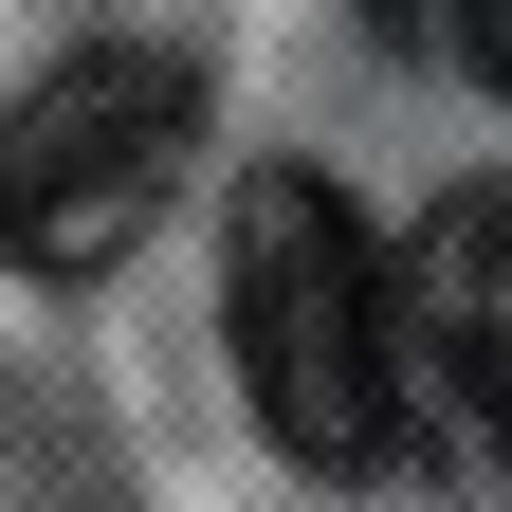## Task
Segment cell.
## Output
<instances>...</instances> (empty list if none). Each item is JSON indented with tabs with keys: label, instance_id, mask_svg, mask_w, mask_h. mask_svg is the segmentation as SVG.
I'll list each match as a JSON object with an SVG mask.
<instances>
[{
	"label": "cell",
	"instance_id": "obj_4",
	"mask_svg": "<svg viewBox=\"0 0 512 512\" xmlns=\"http://www.w3.org/2000/svg\"><path fill=\"white\" fill-rule=\"evenodd\" d=\"M458 55H476L494 92H512V0H458Z\"/></svg>",
	"mask_w": 512,
	"mask_h": 512
},
{
	"label": "cell",
	"instance_id": "obj_1",
	"mask_svg": "<svg viewBox=\"0 0 512 512\" xmlns=\"http://www.w3.org/2000/svg\"><path fill=\"white\" fill-rule=\"evenodd\" d=\"M238 384L311 476H384L421 439V366H403V256H384L311 165L238 183Z\"/></svg>",
	"mask_w": 512,
	"mask_h": 512
},
{
	"label": "cell",
	"instance_id": "obj_2",
	"mask_svg": "<svg viewBox=\"0 0 512 512\" xmlns=\"http://www.w3.org/2000/svg\"><path fill=\"white\" fill-rule=\"evenodd\" d=\"M183 147H202V74L147 37H92L0 110V256L19 275H110L128 238L165 220Z\"/></svg>",
	"mask_w": 512,
	"mask_h": 512
},
{
	"label": "cell",
	"instance_id": "obj_3",
	"mask_svg": "<svg viewBox=\"0 0 512 512\" xmlns=\"http://www.w3.org/2000/svg\"><path fill=\"white\" fill-rule=\"evenodd\" d=\"M403 366H421L439 421L512 439V183H458L403 238Z\"/></svg>",
	"mask_w": 512,
	"mask_h": 512
}]
</instances>
